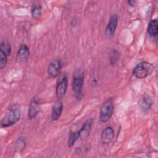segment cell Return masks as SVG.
Returning <instances> with one entry per match:
<instances>
[{
	"mask_svg": "<svg viewBox=\"0 0 158 158\" xmlns=\"http://www.w3.org/2000/svg\"><path fill=\"white\" fill-rule=\"evenodd\" d=\"M21 113V107L19 104H14L10 106L1 120V127H8L15 124L20 120Z\"/></svg>",
	"mask_w": 158,
	"mask_h": 158,
	"instance_id": "obj_1",
	"label": "cell"
},
{
	"mask_svg": "<svg viewBox=\"0 0 158 158\" xmlns=\"http://www.w3.org/2000/svg\"><path fill=\"white\" fill-rule=\"evenodd\" d=\"M84 81V75L81 70H76L73 75L72 89L75 93V96L78 100L81 99L83 96V85Z\"/></svg>",
	"mask_w": 158,
	"mask_h": 158,
	"instance_id": "obj_2",
	"label": "cell"
},
{
	"mask_svg": "<svg viewBox=\"0 0 158 158\" xmlns=\"http://www.w3.org/2000/svg\"><path fill=\"white\" fill-rule=\"evenodd\" d=\"M154 65L148 62H141L133 69L132 73L136 78H144L149 75L154 70Z\"/></svg>",
	"mask_w": 158,
	"mask_h": 158,
	"instance_id": "obj_3",
	"label": "cell"
},
{
	"mask_svg": "<svg viewBox=\"0 0 158 158\" xmlns=\"http://www.w3.org/2000/svg\"><path fill=\"white\" fill-rule=\"evenodd\" d=\"M114 109V102L112 99L107 100L101 106L99 112V120L102 123L107 122L112 117Z\"/></svg>",
	"mask_w": 158,
	"mask_h": 158,
	"instance_id": "obj_4",
	"label": "cell"
},
{
	"mask_svg": "<svg viewBox=\"0 0 158 158\" xmlns=\"http://www.w3.org/2000/svg\"><path fill=\"white\" fill-rule=\"evenodd\" d=\"M68 78L66 74L64 75L58 81L56 88V94L59 99L62 98L67 90Z\"/></svg>",
	"mask_w": 158,
	"mask_h": 158,
	"instance_id": "obj_5",
	"label": "cell"
},
{
	"mask_svg": "<svg viewBox=\"0 0 158 158\" xmlns=\"http://www.w3.org/2000/svg\"><path fill=\"white\" fill-rule=\"evenodd\" d=\"M62 69L60 60L56 59L52 60L48 67V73L51 78H56L59 75Z\"/></svg>",
	"mask_w": 158,
	"mask_h": 158,
	"instance_id": "obj_6",
	"label": "cell"
},
{
	"mask_svg": "<svg viewBox=\"0 0 158 158\" xmlns=\"http://www.w3.org/2000/svg\"><path fill=\"white\" fill-rule=\"evenodd\" d=\"M118 17L116 14L112 15L106 28V35L108 37H112L115 32L118 25Z\"/></svg>",
	"mask_w": 158,
	"mask_h": 158,
	"instance_id": "obj_7",
	"label": "cell"
},
{
	"mask_svg": "<svg viewBox=\"0 0 158 158\" xmlns=\"http://www.w3.org/2000/svg\"><path fill=\"white\" fill-rule=\"evenodd\" d=\"M40 110V105L38 99L33 98L29 104L28 110V117L29 119L34 118L38 114Z\"/></svg>",
	"mask_w": 158,
	"mask_h": 158,
	"instance_id": "obj_8",
	"label": "cell"
},
{
	"mask_svg": "<svg viewBox=\"0 0 158 158\" xmlns=\"http://www.w3.org/2000/svg\"><path fill=\"white\" fill-rule=\"evenodd\" d=\"M30 55L29 48L25 44H22L19 48L16 56V60L19 63L25 62Z\"/></svg>",
	"mask_w": 158,
	"mask_h": 158,
	"instance_id": "obj_9",
	"label": "cell"
},
{
	"mask_svg": "<svg viewBox=\"0 0 158 158\" xmlns=\"http://www.w3.org/2000/svg\"><path fill=\"white\" fill-rule=\"evenodd\" d=\"M63 110V104L60 99L57 100L54 103L52 107L51 118L53 121H56L59 118Z\"/></svg>",
	"mask_w": 158,
	"mask_h": 158,
	"instance_id": "obj_10",
	"label": "cell"
},
{
	"mask_svg": "<svg viewBox=\"0 0 158 158\" xmlns=\"http://www.w3.org/2000/svg\"><path fill=\"white\" fill-rule=\"evenodd\" d=\"M114 136V131L111 127H106L101 132V140L103 144L110 143Z\"/></svg>",
	"mask_w": 158,
	"mask_h": 158,
	"instance_id": "obj_11",
	"label": "cell"
},
{
	"mask_svg": "<svg viewBox=\"0 0 158 158\" xmlns=\"http://www.w3.org/2000/svg\"><path fill=\"white\" fill-rule=\"evenodd\" d=\"M93 123V118L88 119L81 127V128L78 130L79 133V138L83 139L87 137L91 130V127Z\"/></svg>",
	"mask_w": 158,
	"mask_h": 158,
	"instance_id": "obj_12",
	"label": "cell"
},
{
	"mask_svg": "<svg viewBox=\"0 0 158 158\" xmlns=\"http://www.w3.org/2000/svg\"><path fill=\"white\" fill-rule=\"evenodd\" d=\"M148 32L151 36H156L158 34V22L156 19H152L149 22Z\"/></svg>",
	"mask_w": 158,
	"mask_h": 158,
	"instance_id": "obj_13",
	"label": "cell"
},
{
	"mask_svg": "<svg viewBox=\"0 0 158 158\" xmlns=\"http://www.w3.org/2000/svg\"><path fill=\"white\" fill-rule=\"evenodd\" d=\"M152 104V101L149 97L144 96L140 101L139 106L143 112H147L150 110Z\"/></svg>",
	"mask_w": 158,
	"mask_h": 158,
	"instance_id": "obj_14",
	"label": "cell"
},
{
	"mask_svg": "<svg viewBox=\"0 0 158 158\" xmlns=\"http://www.w3.org/2000/svg\"><path fill=\"white\" fill-rule=\"evenodd\" d=\"M78 138H79L78 130H77V131L71 130L69 134V139H68V146L69 148L72 147Z\"/></svg>",
	"mask_w": 158,
	"mask_h": 158,
	"instance_id": "obj_15",
	"label": "cell"
},
{
	"mask_svg": "<svg viewBox=\"0 0 158 158\" xmlns=\"http://www.w3.org/2000/svg\"><path fill=\"white\" fill-rule=\"evenodd\" d=\"M31 15L33 19H39L42 14V7L40 4L33 5L31 9Z\"/></svg>",
	"mask_w": 158,
	"mask_h": 158,
	"instance_id": "obj_16",
	"label": "cell"
},
{
	"mask_svg": "<svg viewBox=\"0 0 158 158\" xmlns=\"http://www.w3.org/2000/svg\"><path fill=\"white\" fill-rule=\"evenodd\" d=\"M0 51L4 52L7 56H10L11 53V46L10 44L5 41H2L0 44Z\"/></svg>",
	"mask_w": 158,
	"mask_h": 158,
	"instance_id": "obj_17",
	"label": "cell"
},
{
	"mask_svg": "<svg viewBox=\"0 0 158 158\" xmlns=\"http://www.w3.org/2000/svg\"><path fill=\"white\" fill-rule=\"evenodd\" d=\"M7 56L0 51V69H2L7 64Z\"/></svg>",
	"mask_w": 158,
	"mask_h": 158,
	"instance_id": "obj_18",
	"label": "cell"
},
{
	"mask_svg": "<svg viewBox=\"0 0 158 158\" xmlns=\"http://www.w3.org/2000/svg\"><path fill=\"white\" fill-rule=\"evenodd\" d=\"M118 58V52L116 50H112L110 55V62L112 65H114Z\"/></svg>",
	"mask_w": 158,
	"mask_h": 158,
	"instance_id": "obj_19",
	"label": "cell"
},
{
	"mask_svg": "<svg viewBox=\"0 0 158 158\" xmlns=\"http://www.w3.org/2000/svg\"><path fill=\"white\" fill-rule=\"evenodd\" d=\"M15 143H16V146H17L16 149H19L20 151L21 149H23L25 146V141L24 138H23V137L19 138L17 140Z\"/></svg>",
	"mask_w": 158,
	"mask_h": 158,
	"instance_id": "obj_20",
	"label": "cell"
},
{
	"mask_svg": "<svg viewBox=\"0 0 158 158\" xmlns=\"http://www.w3.org/2000/svg\"><path fill=\"white\" fill-rule=\"evenodd\" d=\"M128 3L129 4L130 6H135V5L136 4V2L135 1H128Z\"/></svg>",
	"mask_w": 158,
	"mask_h": 158,
	"instance_id": "obj_21",
	"label": "cell"
}]
</instances>
